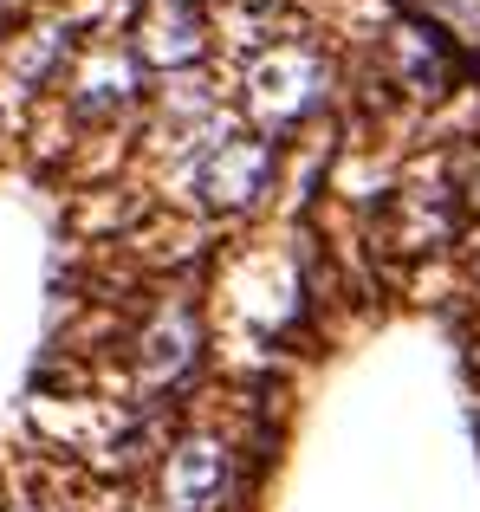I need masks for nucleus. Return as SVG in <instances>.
<instances>
[{"mask_svg": "<svg viewBox=\"0 0 480 512\" xmlns=\"http://www.w3.org/2000/svg\"><path fill=\"white\" fill-rule=\"evenodd\" d=\"M266 175H273V150L253 137H234L195 169V182H202L208 208H247L253 195H266Z\"/></svg>", "mask_w": 480, "mask_h": 512, "instance_id": "f257e3e1", "label": "nucleus"}, {"mask_svg": "<svg viewBox=\"0 0 480 512\" xmlns=\"http://www.w3.org/2000/svg\"><path fill=\"white\" fill-rule=\"evenodd\" d=\"M169 493H176L182 512H215L221 493H228V454L215 441H189V448L169 461Z\"/></svg>", "mask_w": 480, "mask_h": 512, "instance_id": "f03ea898", "label": "nucleus"}, {"mask_svg": "<svg viewBox=\"0 0 480 512\" xmlns=\"http://www.w3.org/2000/svg\"><path fill=\"white\" fill-rule=\"evenodd\" d=\"M318 98V65L305 52H273V59L253 72V104L273 117H299Z\"/></svg>", "mask_w": 480, "mask_h": 512, "instance_id": "7ed1b4c3", "label": "nucleus"}, {"mask_svg": "<svg viewBox=\"0 0 480 512\" xmlns=\"http://www.w3.org/2000/svg\"><path fill=\"white\" fill-rule=\"evenodd\" d=\"M137 52L150 65H189V59H202V20H195L189 7H163V0H156V13L137 26Z\"/></svg>", "mask_w": 480, "mask_h": 512, "instance_id": "20e7f679", "label": "nucleus"}, {"mask_svg": "<svg viewBox=\"0 0 480 512\" xmlns=\"http://www.w3.org/2000/svg\"><path fill=\"white\" fill-rule=\"evenodd\" d=\"M189 357H195V325H189V312H169L163 325L143 338V376H150V383L182 376V370H189Z\"/></svg>", "mask_w": 480, "mask_h": 512, "instance_id": "39448f33", "label": "nucleus"}, {"mask_svg": "<svg viewBox=\"0 0 480 512\" xmlns=\"http://www.w3.org/2000/svg\"><path fill=\"white\" fill-rule=\"evenodd\" d=\"M396 52L409 59V78H416V85L429 91V98L448 85V72H455V65H448L442 33H429V26H403V33H396Z\"/></svg>", "mask_w": 480, "mask_h": 512, "instance_id": "423d86ee", "label": "nucleus"}, {"mask_svg": "<svg viewBox=\"0 0 480 512\" xmlns=\"http://www.w3.org/2000/svg\"><path fill=\"white\" fill-rule=\"evenodd\" d=\"M163 7H189V0H163Z\"/></svg>", "mask_w": 480, "mask_h": 512, "instance_id": "0eeeda50", "label": "nucleus"}]
</instances>
